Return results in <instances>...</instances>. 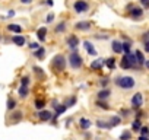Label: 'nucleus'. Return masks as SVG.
Masks as SVG:
<instances>
[{"instance_id": "nucleus-37", "label": "nucleus", "mask_w": 149, "mask_h": 140, "mask_svg": "<svg viewBox=\"0 0 149 140\" xmlns=\"http://www.w3.org/2000/svg\"><path fill=\"white\" fill-rule=\"evenodd\" d=\"M148 40H149V32H145V34H143V37H142L143 44H145V42H148Z\"/></svg>"}, {"instance_id": "nucleus-43", "label": "nucleus", "mask_w": 149, "mask_h": 140, "mask_svg": "<svg viewBox=\"0 0 149 140\" xmlns=\"http://www.w3.org/2000/svg\"><path fill=\"white\" fill-rule=\"evenodd\" d=\"M139 140H149V139H148V136H140Z\"/></svg>"}, {"instance_id": "nucleus-9", "label": "nucleus", "mask_w": 149, "mask_h": 140, "mask_svg": "<svg viewBox=\"0 0 149 140\" xmlns=\"http://www.w3.org/2000/svg\"><path fill=\"white\" fill-rule=\"evenodd\" d=\"M51 117H53V114L50 112V111H47V110H40V112H38V118L41 120V121H50L51 120Z\"/></svg>"}, {"instance_id": "nucleus-30", "label": "nucleus", "mask_w": 149, "mask_h": 140, "mask_svg": "<svg viewBox=\"0 0 149 140\" xmlns=\"http://www.w3.org/2000/svg\"><path fill=\"white\" fill-rule=\"evenodd\" d=\"M64 29H66V22H60V24L56 26V29H54V31H56V32H63Z\"/></svg>"}, {"instance_id": "nucleus-1", "label": "nucleus", "mask_w": 149, "mask_h": 140, "mask_svg": "<svg viewBox=\"0 0 149 140\" xmlns=\"http://www.w3.org/2000/svg\"><path fill=\"white\" fill-rule=\"evenodd\" d=\"M134 79L132 78V76H121V78H117L116 79V85L118 86V88H121V89H132L133 86H134Z\"/></svg>"}, {"instance_id": "nucleus-22", "label": "nucleus", "mask_w": 149, "mask_h": 140, "mask_svg": "<svg viewBox=\"0 0 149 140\" xmlns=\"http://www.w3.org/2000/svg\"><path fill=\"white\" fill-rule=\"evenodd\" d=\"M108 96H110V91H108V89H101V91L98 92V99L105 101Z\"/></svg>"}, {"instance_id": "nucleus-8", "label": "nucleus", "mask_w": 149, "mask_h": 140, "mask_svg": "<svg viewBox=\"0 0 149 140\" xmlns=\"http://www.w3.org/2000/svg\"><path fill=\"white\" fill-rule=\"evenodd\" d=\"M129 13L133 19H137V18H142L143 16V9L142 8H134V6H129Z\"/></svg>"}, {"instance_id": "nucleus-32", "label": "nucleus", "mask_w": 149, "mask_h": 140, "mask_svg": "<svg viewBox=\"0 0 149 140\" xmlns=\"http://www.w3.org/2000/svg\"><path fill=\"white\" fill-rule=\"evenodd\" d=\"M34 72H35V75L41 79V78H44V72H42V69H40V67H34Z\"/></svg>"}, {"instance_id": "nucleus-4", "label": "nucleus", "mask_w": 149, "mask_h": 140, "mask_svg": "<svg viewBox=\"0 0 149 140\" xmlns=\"http://www.w3.org/2000/svg\"><path fill=\"white\" fill-rule=\"evenodd\" d=\"M69 63H70V66L73 69H79L82 66V63H84V58L81 57V54L76 50H73L70 53V55H69Z\"/></svg>"}, {"instance_id": "nucleus-44", "label": "nucleus", "mask_w": 149, "mask_h": 140, "mask_svg": "<svg viewBox=\"0 0 149 140\" xmlns=\"http://www.w3.org/2000/svg\"><path fill=\"white\" fill-rule=\"evenodd\" d=\"M47 5L48 6H53V0H47Z\"/></svg>"}, {"instance_id": "nucleus-26", "label": "nucleus", "mask_w": 149, "mask_h": 140, "mask_svg": "<svg viewBox=\"0 0 149 140\" xmlns=\"http://www.w3.org/2000/svg\"><path fill=\"white\" fill-rule=\"evenodd\" d=\"M142 127V123H140V120L137 118V120H134L133 121V124H132V128H133V131H139V128Z\"/></svg>"}, {"instance_id": "nucleus-5", "label": "nucleus", "mask_w": 149, "mask_h": 140, "mask_svg": "<svg viewBox=\"0 0 149 140\" xmlns=\"http://www.w3.org/2000/svg\"><path fill=\"white\" fill-rule=\"evenodd\" d=\"M73 9H74L76 13H84V12H86L89 9V5L85 2V0H76L74 5H73Z\"/></svg>"}, {"instance_id": "nucleus-31", "label": "nucleus", "mask_w": 149, "mask_h": 140, "mask_svg": "<svg viewBox=\"0 0 149 140\" xmlns=\"http://www.w3.org/2000/svg\"><path fill=\"white\" fill-rule=\"evenodd\" d=\"M44 105H45L44 99H37V101H35V108H37V110H42Z\"/></svg>"}, {"instance_id": "nucleus-38", "label": "nucleus", "mask_w": 149, "mask_h": 140, "mask_svg": "<svg viewBox=\"0 0 149 140\" xmlns=\"http://www.w3.org/2000/svg\"><path fill=\"white\" fill-rule=\"evenodd\" d=\"M38 47H40L38 42H31V44H29V48H31V50H37Z\"/></svg>"}, {"instance_id": "nucleus-10", "label": "nucleus", "mask_w": 149, "mask_h": 140, "mask_svg": "<svg viewBox=\"0 0 149 140\" xmlns=\"http://www.w3.org/2000/svg\"><path fill=\"white\" fill-rule=\"evenodd\" d=\"M105 66V60L104 58H97V60H94L92 63H91V69L92 70H100V69H102Z\"/></svg>"}, {"instance_id": "nucleus-42", "label": "nucleus", "mask_w": 149, "mask_h": 140, "mask_svg": "<svg viewBox=\"0 0 149 140\" xmlns=\"http://www.w3.org/2000/svg\"><path fill=\"white\" fill-rule=\"evenodd\" d=\"M21 2H22L24 5H28V3H31V2H32V0H21Z\"/></svg>"}, {"instance_id": "nucleus-13", "label": "nucleus", "mask_w": 149, "mask_h": 140, "mask_svg": "<svg viewBox=\"0 0 149 140\" xmlns=\"http://www.w3.org/2000/svg\"><path fill=\"white\" fill-rule=\"evenodd\" d=\"M12 41H13L15 45L22 47V45L25 44V37H24V35H13V37H12Z\"/></svg>"}, {"instance_id": "nucleus-35", "label": "nucleus", "mask_w": 149, "mask_h": 140, "mask_svg": "<svg viewBox=\"0 0 149 140\" xmlns=\"http://www.w3.org/2000/svg\"><path fill=\"white\" fill-rule=\"evenodd\" d=\"M12 117H13V121L16 123V121H19V120L22 118V112H21V111H16V112H15Z\"/></svg>"}, {"instance_id": "nucleus-2", "label": "nucleus", "mask_w": 149, "mask_h": 140, "mask_svg": "<svg viewBox=\"0 0 149 140\" xmlns=\"http://www.w3.org/2000/svg\"><path fill=\"white\" fill-rule=\"evenodd\" d=\"M51 66H53V70H54V72H57V73L63 72V70H64V67H66V58H64V55H61V54H57V55L53 58V61H51Z\"/></svg>"}, {"instance_id": "nucleus-19", "label": "nucleus", "mask_w": 149, "mask_h": 140, "mask_svg": "<svg viewBox=\"0 0 149 140\" xmlns=\"http://www.w3.org/2000/svg\"><path fill=\"white\" fill-rule=\"evenodd\" d=\"M111 48H113V51H114L116 54H120V53H123V50H121V42H118V41H113V44H111Z\"/></svg>"}, {"instance_id": "nucleus-24", "label": "nucleus", "mask_w": 149, "mask_h": 140, "mask_svg": "<svg viewBox=\"0 0 149 140\" xmlns=\"http://www.w3.org/2000/svg\"><path fill=\"white\" fill-rule=\"evenodd\" d=\"M97 107H98V108H102V110H108V108H110V105H108L105 101H102V99H98V101H97Z\"/></svg>"}, {"instance_id": "nucleus-27", "label": "nucleus", "mask_w": 149, "mask_h": 140, "mask_svg": "<svg viewBox=\"0 0 149 140\" xmlns=\"http://www.w3.org/2000/svg\"><path fill=\"white\" fill-rule=\"evenodd\" d=\"M130 47H132V44H130V41H127V42H123L121 44V50L127 54V53H130Z\"/></svg>"}, {"instance_id": "nucleus-6", "label": "nucleus", "mask_w": 149, "mask_h": 140, "mask_svg": "<svg viewBox=\"0 0 149 140\" xmlns=\"http://www.w3.org/2000/svg\"><path fill=\"white\" fill-rule=\"evenodd\" d=\"M66 42H67V47L73 51V50H76L78 47H79V38L76 37V35H69L67 37V40H66Z\"/></svg>"}, {"instance_id": "nucleus-23", "label": "nucleus", "mask_w": 149, "mask_h": 140, "mask_svg": "<svg viewBox=\"0 0 149 140\" xmlns=\"http://www.w3.org/2000/svg\"><path fill=\"white\" fill-rule=\"evenodd\" d=\"M105 66H107L110 70H114V69H116V58H107V60H105Z\"/></svg>"}, {"instance_id": "nucleus-36", "label": "nucleus", "mask_w": 149, "mask_h": 140, "mask_svg": "<svg viewBox=\"0 0 149 140\" xmlns=\"http://www.w3.org/2000/svg\"><path fill=\"white\" fill-rule=\"evenodd\" d=\"M74 104H76V98H74V96H72V98L69 99V102H66V107L69 108V107H73Z\"/></svg>"}, {"instance_id": "nucleus-34", "label": "nucleus", "mask_w": 149, "mask_h": 140, "mask_svg": "<svg viewBox=\"0 0 149 140\" xmlns=\"http://www.w3.org/2000/svg\"><path fill=\"white\" fill-rule=\"evenodd\" d=\"M21 85H22V86H28V85H29V76H24V78L21 79Z\"/></svg>"}, {"instance_id": "nucleus-41", "label": "nucleus", "mask_w": 149, "mask_h": 140, "mask_svg": "<svg viewBox=\"0 0 149 140\" xmlns=\"http://www.w3.org/2000/svg\"><path fill=\"white\" fill-rule=\"evenodd\" d=\"M53 19H54V15H53V13H51V15H48V16H47V22H51V21H53Z\"/></svg>"}, {"instance_id": "nucleus-7", "label": "nucleus", "mask_w": 149, "mask_h": 140, "mask_svg": "<svg viewBox=\"0 0 149 140\" xmlns=\"http://www.w3.org/2000/svg\"><path fill=\"white\" fill-rule=\"evenodd\" d=\"M142 105H143V95H142L140 92H137V94H134L133 98H132V107H133V108H140Z\"/></svg>"}, {"instance_id": "nucleus-15", "label": "nucleus", "mask_w": 149, "mask_h": 140, "mask_svg": "<svg viewBox=\"0 0 149 140\" xmlns=\"http://www.w3.org/2000/svg\"><path fill=\"white\" fill-rule=\"evenodd\" d=\"M79 124H81V128H82V130H88V128H91V125H92L91 120H88V118H85V117L79 120Z\"/></svg>"}, {"instance_id": "nucleus-40", "label": "nucleus", "mask_w": 149, "mask_h": 140, "mask_svg": "<svg viewBox=\"0 0 149 140\" xmlns=\"http://www.w3.org/2000/svg\"><path fill=\"white\" fill-rule=\"evenodd\" d=\"M140 3L143 5V8H148L149 6V0H140Z\"/></svg>"}, {"instance_id": "nucleus-16", "label": "nucleus", "mask_w": 149, "mask_h": 140, "mask_svg": "<svg viewBox=\"0 0 149 140\" xmlns=\"http://www.w3.org/2000/svg\"><path fill=\"white\" fill-rule=\"evenodd\" d=\"M120 123H121V118H120L118 115H114V117H111V118L108 120V125H110V128H113V127L118 125Z\"/></svg>"}, {"instance_id": "nucleus-3", "label": "nucleus", "mask_w": 149, "mask_h": 140, "mask_svg": "<svg viewBox=\"0 0 149 140\" xmlns=\"http://www.w3.org/2000/svg\"><path fill=\"white\" fill-rule=\"evenodd\" d=\"M120 66H121V69H124V70H127V69H134V67L137 66V64H136L134 54H132V53H127V54L123 57V60H121Z\"/></svg>"}, {"instance_id": "nucleus-45", "label": "nucleus", "mask_w": 149, "mask_h": 140, "mask_svg": "<svg viewBox=\"0 0 149 140\" xmlns=\"http://www.w3.org/2000/svg\"><path fill=\"white\" fill-rule=\"evenodd\" d=\"M13 15H15V12H13V10H10V12L8 13V16H13Z\"/></svg>"}, {"instance_id": "nucleus-17", "label": "nucleus", "mask_w": 149, "mask_h": 140, "mask_svg": "<svg viewBox=\"0 0 149 140\" xmlns=\"http://www.w3.org/2000/svg\"><path fill=\"white\" fill-rule=\"evenodd\" d=\"M45 35H47V28L45 26H41L38 31H37V37L40 41H45Z\"/></svg>"}, {"instance_id": "nucleus-25", "label": "nucleus", "mask_w": 149, "mask_h": 140, "mask_svg": "<svg viewBox=\"0 0 149 140\" xmlns=\"http://www.w3.org/2000/svg\"><path fill=\"white\" fill-rule=\"evenodd\" d=\"M97 125H98L100 128H105V130H110L108 121H102V120H98V121H97Z\"/></svg>"}, {"instance_id": "nucleus-14", "label": "nucleus", "mask_w": 149, "mask_h": 140, "mask_svg": "<svg viewBox=\"0 0 149 140\" xmlns=\"http://www.w3.org/2000/svg\"><path fill=\"white\" fill-rule=\"evenodd\" d=\"M134 58H136V64H137V66H143L145 57H143V53H142L140 50H137V51L134 53Z\"/></svg>"}, {"instance_id": "nucleus-29", "label": "nucleus", "mask_w": 149, "mask_h": 140, "mask_svg": "<svg viewBox=\"0 0 149 140\" xmlns=\"http://www.w3.org/2000/svg\"><path fill=\"white\" fill-rule=\"evenodd\" d=\"M132 139V133L130 131H123L120 134V140H130Z\"/></svg>"}, {"instance_id": "nucleus-12", "label": "nucleus", "mask_w": 149, "mask_h": 140, "mask_svg": "<svg viewBox=\"0 0 149 140\" xmlns=\"http://www.w3.org/2000/svg\"><path fill=\"white\" fill-rule=\"evenodd\" d=\"M84 47H85V50H86L88 54H91V55H97V50L94 48V44H92L91 41H85V42H84Z\"/></svg>"}, {"instance_id": "nucleus-11", "label": "nucleus", "mask_w": 149, "mask_h": 140, "mask_svg": "<svg viewBox=\"0 0 149 140\" xmlns=\"http://www.w3.org/2000/svg\"><path fill=\"white\" fill-rule=\"evenodd\" d=\"M91 26H92V24H91V22H86V21H82V22H76V24H74V28L79 29V31H88Z\"/></svg>"}, {"instance_id": "nucleus-20", "label": "nucleus", "mask_w": 149, "mask_h": 140, "mask_svg": "<svg viewBox=\"0 0 149 140\" xmlns=\"http://www.w3.org/2000/svg\"><path fill=\"white\" fill-rule=\"evenodd\" d=\"M34 51H35V53H34V55H35L38 60H42V58H44V55H45V50H44V47H41V48L38 47V48H37V50H34Z\"/></svg>"}, {"instance_id": "nucleus-39", "label": "nucleus", "mask_w": 149, "mask_h": 140, "mask_svg": "<svg viewBox=\"0 0 149 140\" xmlns=\"http://www.w3.org/2000/svg\"><path fill=\"white\" fill-rule=\"evenodd\" d=\"M100 85H101V86H107V85H108V79H105V78L101 79V80H100Z\"/></svg>"}, {"instance_id": "nucleus-28", "label": "nucleus", "mask_w": 149, "mask_h": 140, "mask_svg": "<svg viewBox=\"0 0 149 140\" xmlns=\"http://www.w3.org/2000/svg\"><path fill=\"white\" fill-rule=\"evenodd\" d=\"M6 107H8V110H10V111H12V110H15V107H16V101H15V99H12V98H9V99H8V105H6Z\"/></svg>"}, {"instance_id": "nucleus-18", "label": "nucleus", "mask_w": 149, "mask_h": 140, "mask_svg": "<svg viewBox=\"0 0 149 140\" xmlns=\"http://www.w3.org/2000/svg\"><path fill=\"white\" fill-rule=\"evenodd\" d=\"M8 29H9L10 32H15V34H21V32H22V26H21V25H16V24L8 25Z\"/></svg>"}, {"instance_id": "nucleus-33", "label": "nucleus", "mask_w": 149, "mask_h": 140, "mask_svg": "<svg viewBox=\"0 0 149 140\" xmlns=\"http://www.w3.org/2000/svg\"><path fill=\"white\" fill-rule=\"evenodd\" d=\"M139 131H140V136H148V134H149V128H148L146 125H142V127L139 128Z\"/></svg>"}, {"instance_id": "nucleus-21", "label": "nucleus", "mask_w": 149, "mask_h": 140, "mask_svg": "<svg viewBox=\"0 0 149 140\" xmlns=\"http://www.w3.org/2000/svg\"><path fill=\"white\" fill-rule=\"evenodd\" d=\"M18 94H19V96H21V98H26V96H28V94H29L28 86H22V85H21V88H19Z\"/></svg>"}]
</instances>
